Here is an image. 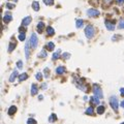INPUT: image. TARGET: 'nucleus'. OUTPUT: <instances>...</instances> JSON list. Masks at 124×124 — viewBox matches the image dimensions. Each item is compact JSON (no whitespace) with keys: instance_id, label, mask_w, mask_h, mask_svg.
I'll use <instances>...</instances> for the list:
<instances>
[{"instance_id":"38","label":"nucleus","mask_w":124,"mask_h":124,"mask_svg":"<svg viewBox=\"0 0 124 124\" xmlns=\"http://www.w3.org/2000/svg\"><path fill=\"white\" fill-rule=\"evenodd\" d=\"M41 89H47V84L41 85Z\"/></svg>"},{"instance_id":"36","label":"nucleus","mask_w":124,"mask_h":124,"mask_svg":"<svg viewBox=\"0 0 124 124\" xmlns=\"http://www.w3.org/2000/svg\"><path fill=\"white\" fill-rule=\"evenodd\" d=\"M116 2L119 5H121V4H123V2H124V0H116Z\"/></svg>"},{"instance_id":"25","label":"nucleus","mask_w":124,"mask_h":124,"mask_svg":"<svg viewBox=\"0 0 124 124\" xmlns=\"http://www.w3.org/2000/svg\"><path fill=\"white\" fill-rule=\"evenodd\" d=\"M94 113V109L92 107H90V108H88L87 110H86V114L87 115H93Z\"/></svg>"},{"instance_id":"14","label":"nucleus","mask_w":124,"mask_h":124,"mask_svg":"<svg viewBox=\"0 0 124 124\" xmlns=\"http://www.w3.org/2000/svg\"><path fill=\"white\" fill-rule=\"evenodd\" d=\"M56 72H57L58 75H62V73L65 72V67L64 66H58L57 69H56Z\"/></svg>"},{"instance_id":"41","label":"nucleus","mask_w":124,"mask_h":124,"mask_svg":"<svg viewBox=\"0 0 124 124\" xmlns=\"http://www.w3.org/2000/svg\"><path fill=\"white\" fill-rule=\"evenodd\" d=\"M110 1L111 0H105V2H108V3H110Z\"/></svg>"},{"instance_id":"1","label":"nucleus","mask_w":124,"mask_h":124,"mask_svg":"<svg viewBox=\"0 0 124 124\" xmlns=\"http://www.w3.org/2000/svg\"><path fill=\"white\" fill-rule=\"evenodd\" d=\"M94 33H95V31H94V28L92 25H88L86 28H85V35H86L87 38H92L94 36Z\"/></svg>"},{"instance_id":"9","label":"nucleus","mask_w":124,"mask_h":124,"mask_svg":"<svg viewBox=\"0 0 124 124\" xmlns=\"http://www.w3.org/2000/svg\"><path fill=\"white\" fill-rule=\"evenodd\" d=\"M11 20H13V16H11L10 14L6 13V14H4V17H3V22L4 23H10Z\"/></svg>"},{"instance_id":"8","label":"nucleus","mask_w":124,"mask_h":124,"mask_svg":"<svg viewBox=\"0 0 124 124\" xmlns=\"http://www.w3.org/2000/svg\"><path fill=\"white\" fill-rule=\"evenodd\" d=\"M105 27H107L108 30L113 31L115 29V24H114V23H112V22H110V21H105Z\"/></svg>"},{"instance_id":"28","label":"nucleus","mask_w":124,"mask_h":124,"mask_svg":"<svg viewBox=\"0 0 124 124\" xmlns=\"http://www.w3.org/2000/svg\"><path fill=\"white\" fill-rule=\"evenodd\" d=\"M35 76H36L37 81H41V80H43V73H41V72H37Z\"/></svg>"},{"instance_id":"29","label":"nucleus","mask_w":124,"mask_h":124,"mask_svg":"<svg viewBox=\"0 0 124 124\" xmlns=\"http://www.w3.org/2000/svg\"><path fill=\"white\" fill-rule=\"evenodd\" d=\"M118 28H120V29H124V20H121L120 22H119Z\"/></svg>"},{"instance_id":"39","label":"nucleus","mask_w":124,"mask_h":124,"mask_svg":"<svg viewBox=\"0 0 124 124\" xmlns=\"http://www.w3.org/2000/svg\"><path fill=\"white\" fill-rule=\"evenodd\" d=\"M121 107H122V108H124V99H123V101L121 102Z\"/></svg>"},{"instance_id":"22","label":"nucleus","mask_w":124,"mask_h":124,"mask_svg":"<svg viewBox=\"0 0 124 124\" xmlns=\"http://www.w3.org/2000/svg\"><path fill=\"white\" fill-rule=\"evenodd\" d=\"M55 48V45L54 43H52V41H50V43H48V45H47V49L49 50V51H53Z\"/></svg>"},{"instance_id":"26","label":"nucleus","mask_w":124,"mask_h":124,"mask_svg":"<svg viewBox=\"0 0 124 124\" xmlns=\"http://www.w3.org/2000/svg\"><path fill=\"white\" fill-rule=\"evenodd\" d=\"M19 39H20L21 41L25 40V39H26V33H20V34H19Z\"/></svg>"},{"instance_id":"10","label":"nucleus","mask_w":124,"mask_h":124,"mask_svg":"<svg viewBox=\"0 0 124 124\" xmlns=\"http://www.w3.org/2000/svg\"><path fill=\"white\" fill-rule=\"evenodd\" d=\"M18 75H19V73H18V70H14L13 73H11L10 76V82L13 83V82L14 81V80H16V78L18 76Z\"/></svg>"},{"instance_id":"34","label":"nucleus","mask_w":124,"mask_h":124,"mask_svg":"<svg viewBox=\"0 0 124 124\" xmlns=\"http://www.w3.org/2000/svg\"><path fill=\"white\" fill-rule=\"evenodd\" d=\"M70 57V54H68V53H65V54H63V58L64 59H67Z\"/></svg>"},{"instance_id":"3","label":"nucleus","mask_w":124,"mask_h":124,"mask_svg":"<svg viewBox=\"0 0 124 124\" xmlns=\"http://www.w3.org/2000/svg\"><path fill=\"white\" fill-rule=\"evenodd\" d=\"M110 105H111V107L113 108V110L114 111H118V105H119V102H118V98H117V96H111V98H110Z\"/></svg>"},{"instance_id":"37","label":"nucleus","mask_w":124,"mask_h":124,"mask_svg":"<svg viewBox=\"0 0 124 124\" xmlns=\"http://www.w3.org/2000/svg\"><path fill=\"white\" fill-rule=\"evenodd\" d=\"M120 93H121V95L124 96V88H121L120 89Z\"/></svg>"},{"instance_id":"6","label":"nucleus","mask_w":124,"mask_h":124,"mask_svg":"<svg viewBox=\"0 0 124 124\" xmlns=\"http://www.w3.org/2000/svg\"><path fill=\"white\" fill-rule=\"evenodd\" d=\"M30 41H27L25 46V55H26V59H29V56H30Z\"/></svg>"},{"instance_id":"11","label":"nucleus","mask_w":124,"mask_h":124,"mask_svg":"<svg viewBox=\"0 0 124 124\" xmlns=\"http://www.w3.org/2000/svg\"><path fill=\"white\" fill-rule=\"evenodd\" d=\"M37 93H38L37 86H36V85H32V86H31V95L34 96V95H36Z\"/></svg>"},{"instance_id":"7","label":"nucleus","mask_w":124,"mask_h":124,"mask_svg":"<svg viewBox=\"0 0 124 124\" xmlns=\"http://www.w3.org/2000/svg\"><path fill=\"white\" fill-rule=\"evenodd\" d=\"M31 21H32V18H31L30 16L26 17V18H24V19H23V21H22V25L26 27V26H28L29 24H30Z\"/></svg>"},{"instance_id":"32","label":"nucleus","mask_w":124,"mask_h":124,"mask_svg":"<svg viewBox=\"0 0 124 124\" xmlns=\"http://www.w3.org/2000/svg\"><path fill=\"white\" fill-rule=\"evenodd\" d=\"M17 66H18V68L21 69V68H23V62L22 61H18V63H17Z\"/></svg>"},{"instance_id":"35","label":"nucleus","mask_w":124,"mask_h":124,"mask_svg":"<svg viewBox=\"0 0 124 124\" xmlns=\"http://www.w3.org/2000/svg\"><path fill=\"white\" fill-rule=\"evenodd\" d=\"M45 76L46 78H49V69L48 68L45 69Z\"/></svg>"},{"instance_id":"33","label":"nucleus","mask_w":124,"mask_h":124,"mask_svg":"<svg viewBox=\"0 0 124 124\" xmlns=\"http://www.w3.org/2000/svg\"><path fill=\"white\" fill-rule=\"evenodd\" d=\"M14 6H16V5H14V4H11V3H6V7H7V8H10V10H13V8H14Z\"/></svg>"},{"instance_id":"15","label":"nucleus","mask_w":124,"mask_h":124,"mask_svg":"<svg viewBox=\"0 0 124 124\" xmlns=\"http://www.w3.org/2000/svg\"><path fill=\"white\" fill-rule=\"evenodd\" d=\"M17 43H14V41H11V43H10V46H8V52H13L14 48H16Z\"/></svg>"},{"instance_id":"40","label":"nucleus","mask_w":124,"mask_h":124,"mask_svg":"<svg viewBox=\"0 0 124 124\" xmlns=\"http://www.w3.org/2000/svg\"><path fill=\"white\" fill-rule=\"evenodd\" d=\"M43 95H39V100H43Z\"/></svg>"},{"instance_id":"4","label":"nucleus","mask_w":124,"mask_h":124,"mask_svg":"<svg viewBox=\"0 0 124 124\" xmlns=\"http://www.w3.org/2000/svg\"><path fill=\"white\" fill-rule=\"evenodd\" d=\"M93 93H94V95L97 96L98 98H102V97H103L102 91H101L100 87H99L97 84H94V85H93Z\"/></svg>"},{"instance_id":"5","label":"nucleus","mask_w":124,"mask_h":124,"mask_svg":"<svg viewBox=\"0 0 124 124\" xmlns=\"http://www.w3.org/2000/svg\"><path fill=\"white\" fill-rule=\"evenodd\" d=\"M99 10H95V8H90V10H87V14L89 17H98L99 16Z\"/></svg>"},{"instance_id":"20","label":"nucleus","mask_w":124,"mask_h":124,"mask_svg":"<svg viewBox=\"0 0 124 124\" xmlns=\"http://www.w3.org/2000/svg\"><path fill=\"white\" fill-rule=\"evenodd\" d=\"M83 24H84V21H83L82 19H78L76 21V28H81Z\"/></svg>"},{"instance_id":"2","label":"nucleus","mask_w":124,"mask_h":124,"mask_svg":"<svg viewBox=\"0 0 124 124\" xmlns=\"http://www.w3.org/2000/svg\"><path fill=\"white\" fill-rule=\"evenodd\" d=\"M29 41H30V46L32 49H36V47L38 45V38H37V35L35 33H32L31 36H30V39H29Z\"/></svg>"},{"instance_id":"13","label":"nucleus","mask_w":124,"mask_h":124,"mask_svg":"<svg viewBox=\"0 0 124 124\" xmlns=\"http://www.w3.org/2000/svg\"><path fill=\"white\" fill-rule=\"evenodd\" d=\"M90 102L92 103V105H98V103H99V98H98V97H97V96L94 95L93 97H91Z\"/></svg>"},{"instance_id":"31","label":"nucleus","mask_w":124,"mask_h":124,"mask_svg":"<svg viewBox=\"0 0 124 124\" xmlns=\"http://www.w3.org/2000/svg\"><path fill=\"white\" fill-rule=\"evenodd\" d=\"M27 124H36V121H35L34 119H32V118H30V119H28Z\"/></svg>"},{"instance_id":"23","label":"nucleus","mask_w":124,"mask_h":124,"mask_svg":"<svg viewBox=\"0 0 124 124\" xmlns=\"http://www.w3.org/2000/svg\"><path fill=\"white\" fill-rule=\"evenodd\" d=\"M16 112H17V107L11 105V107L10 108V110H8V114H10V115H14Z\"/></svg>"},{"instance_id":"19","label":"nucleus","mask_w":124,"mask_h":124,"mask_svg":"<svg viewBox=\"0 0 124 124\" xmlns=\"http://www.w3.org/2000/svg\"><path fill=\"white\" fill-rule=\"evenodd\" d=\"M105 107H103V105H98V107H97V114H99V115H101V114H103L105 113Z\"/></svg>"},{"instance_id":"30","label":"nucleus","mask_w":124,"mask_h":124,"mask_svg":"<svg viewBox=\"0 0 124 124\" xmlns=\"http://www.w3.org/2000/svg\"><path fill=\"white\" fill-rule=\"evenodd\" d=\"M39 57H43V58L47 57V52L45 51V50H43V51L39 53Z\"/></svg>"},{"instance_id":"12","label":"nucleus","mask_w":124,"mask_h":124,"mask_svg":"<svg viewBox=\"0 0 124 124\" xmlns=\"http://www.w3.org/2000/svg\"><path fill=\"white\" fill-rule=\"evenodd\" d=\"M43 28H45V23H43V22H39V23H38V24H37V31L39 32V33L43 32Z\"/></svg>"},{"instance_id":"17","label":"nucleus","mask_w":124,"mask_h":124,"mask_svg":"<svg viewBox=\"0 0 124 124\" xmlns=\"http://www.w3.org/2000/svg\"><path fill=\"white\" fill-rule=\"evenodd\" d=\"M32 8H33L35 11H38L39 10V3H38L37 1H33V3H32Z\"/></svg>"},{"instance_id":"18","label":"nucleus","mask_w":124,"mask_h":124,"mask_svg":"<svg viewBox=\"0 0 124 124\" xmlns=\"http://www.w3.org/2000/svg\"><path fill=\"white\" fill-rule=\"evenodd\" d=\"M47 33H48L49 35H54V34H55V30H54V28L51 27V26L47 27Z\"/></svg>"},{"instance_id":"42","label":"nucleus","mask_w":124,"mask_h":124,"mask_svg":"<svg viewBox=\"0 0 124 124\" xmlns=\"http://www.w3.org/2000/svg\"><path fill=\"white\" fill-rule=\"evenodd\" d=\"M121 124H124V122H122V123H121Z\"/></svg>"},{"instance_id":"24","label":"nucleus","mask_w":124,"mask_h":124,"mask_svg":"<svg viewBox=\"0 0 124 124\" xmlns=\"http://www.w3.org/2000/svg\"><path fill=\"white\" fill-rule=\"evenodd\" d=\"M56 120H57V116H56L55 114H52L51 116L49 117V121H50V122H55Z\"/></svg>"},{"instance_id":"21","label":"nucleus","mask_w":124,"mask_h":124,"mask_svg":"<svg viewBox=\"0 0 124 124\" xmlns=\"http://www.w3.org/2000/svg\"><path fill=\"white\" fill-rule=\"evenodd\" d=\"M28 78V75H27V73H21V75L19 76V81L20 82H23V81H25V80L26 79H27Z\"/></svg>"},{"instance_id":"16","label":"nucleus","mask_w":124,"mask_h":124,"mask_svg":"<svg viewBox=\"0 0 124 124\" xmlns=\"http://www.w3.org/2000/svg\"><path fill=\"white\" fill-rule=\"evenodd\" d=\"M60 54H61V50H58V51H56L54 54H53V60H57V59L60 57Z\"/></svg>"},{"instance_id":"27","label":"nucleus","mask_w":124,"mask_h":124,"mask_svg":"<svg viewBox=\"0 0 124 124\" xmlns=\"http://www.w3.org/2000/svg\"><path fill=\"white\" fill-rule=\"evenodd\" d=\"M46 5H53L54 4V0H43Z\"/></svg>"}]
</instances>
